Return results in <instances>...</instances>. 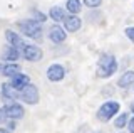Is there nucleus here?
I'll return each mask as SVG.
<instances>
[{"label": "nucleus", "mask_w": 134, "mask_h": 133, "mask_svg": "<svg viewBox=\"0 0 134 133\" xmlns=\"http://www.w3.org/2000/svg\"><path fill=\"white\" fill-rule=\"evenodd\" d=\"M117 71V61L112 54H102L97 64V76L99 78H111Z\"/></svg>", "instance_id": "nucleus-1"}, {"label": "nucleus", "mask_w": 134, "mask_h": 133, "mask_svg": "<svg viewBox=\"0 0 134 133\" xmlns=\"http://www.w3.org/2000/svg\"><path fill=\"white\" fill-rule=\"evenodd\" d=\"M40 24L42 22H39V20H35V19H27V20L19 22V29L25 37L39 40V39H42V25Z\"/></svg>", "instance_id": "nucleus-2"}, {"label": "nucleus", "mask_w": 134, "mask_h": 133, "mask_svg": "<svg viewBox=\"0 0 134 133\" xmlns=\"http://www.w3.org/2000/svg\"><path fill=\"white\" fill-rule=\"evenodd\" d=\"M119 110H121L119 103L107 101V103H104V105L97 110V118L100 120V121H109V120H112L117 113H119Z\"/></svg>", "instance_id": "nucleus-3"}, {"label": "nucleus", "mask_w": 134, "mask_h": 133, "mask_svg": "<svg viewBox=\"0 0 134 133\" xmlns=\"http://www.w3.org/2000/svg\"><path fill=\"white\" fill-rule=\"evenodd\" d=\"M20 98H22L27 105H37V103H39V89H37V86L29 83V84L20 91Z\"/></svg>", "instance_id": "nucleus-4"}, {"label": "nucleus", "mask_w": 134, "mask_h": 133, "mask_svg": "<svg viewBox=\"0 0 134 133\" xmlns=\"http://www.w3.org/2000/svg\"><path fill=\"white\" fill-rule=\"evenodd\" d=\"M20 52H22L24 59L30 61V62H37L42 59V56H44V52H42L40 47H37V45H30V44H24V47L20 49Z\"/></svg>", "instance_id": "nucleus-5"}, {"label": "nucleus", "mask_w": 134, "mask_h": 133, "mask_svg": "<svg viewBox=\"0 0 134 133\" xmlns=\"http://www.w3.org/2000/svg\"><path fill=\"white\" fill-rule=\"evenodd\" d=\"M65 78V69L60 64H50L47 69V79L52 83H59Z\"/></svg>", "instance_id": "nucleus-6"}, {"label": "nucleus", "mask_w": 134, "mask_h": 133, "mask_svg": "<svg viewBox=\"0 0 134 133\" xmlns=\"http://www.w3.org/2000/svg\"><path fill=\"white\" fill-rule=\"evenodd\" d=\"M64 29L67 32H75V30H79L82 25V20L77 17V14H72V15H67V17H64Z\"/></svg>", "instance_id": "nucleus-7"}, {"label": "nucleus", "mask_w": 134, "mask_h": 133, "mask_svg": "<svg viewBox=\"0 0 134 133\" xmlns=\"http://www.w3.org/2000/svg\"><path fill=\"white\" fill-rule=\"evenodd\" d=\"M24 115H25V110L20 103L12 101L10 105L7 106V116L10 120H20V118H24Z\"/></svg>", "instance_id": "nucleus-8"}, {"label": "nucleus", "mask_w": 134, "mask_h": 133, "mask_svg": "<svg viewBox=\"0 0 134 133\" xmlns=\"http://www.w3.org/2000/svg\"><path fill=\"white\" fill-rule=\"evenodd\" d=\"M29 83H30V78H29L27 74H22V73H19L17 76L10 78V86L14 89H17V91H22Z\"/></svg>", "instance_id": "nucleus-9"}, {"label": "nucleus", "mask_w": 134, "mask_h": 133, "mask_svg": "<svg viewBox=\"0 0 134 133\" xmlns=\"http://www.w3.org/2000/svg\"><path fill=\"white\" fill-rule=\"evenodd\" d=\"M65 37H67V34H65L64 27H60V25H52V27H50L49 39L52 40V42H64Z\"/></svg>", "instance_id": "nucleus-10"}, {"label": "nucleus", "mask_w": 134, "mask_h": 133, "mask_svg": "<svg viewBox=\"0 0 134 133\" xmlns=\"http://www.w3.org/2000/svg\"><path fill=\"white\" fill-rule=\"evenodd\" d=\"M5 39H7V42H8V44L14 45V47H17V49H22V47H24V40H22V37L17 34V32L10 30V29H7V30H5Z\"/></svg>", "instance_id": "nucleus-11"}, {"label": "nucleus", "mask_w": 134, "mask_h": 133, "mask_svg": "<svg viewBox=\"0 0 134 133\" xmlns=\"http://www.w3.org/2000/svg\"><path fill=\"white\" fill-rule=\"evenodd\" d=\"M20 71H22L20 64H17V62H8V64H3V69H2L0 74H3V76H7V78H14Z\"/></svg>", "instance_id": "nucleus-12"}, {"label": "nucleus", "mask_w": 134, "mask_h": 133, "mask_svg": "<svg viewBox=\"0 0 134 133\" xmlns=\"http://www.w3.org/2000/svg\"><path fill=\"white\" fill-rule=\"evenodd\" d=\"M20 56H22V52H20V49L14 47V45H10V44H8L7 47H5V51H3V59H5V61H10V62L17 61V59H19Z\"/></svg>", "instance_id": "nucleus-13"}, {"label": "nucleus", "mask_w": 134, "mask_h": 133, "mask_svg": "<svg viewBox=\"0 0 134 133\" xmlns=\"http://www.w3.org/2000/svg\"><path fill=\"white\" fill-rule=\"evenodd\" d=\"M134 84V71H126L119 79V86L121 88H127V86Z\"/></svg>", "instance_id": "nucleus-14"}, {"label": "nucleus", "mask_w": 134, "mask_h": 133, "mask_svg": "<svg viewBox=\"0 0 134 133\" xmlns=\"http://www.w3.org/2000/svg\"><path fill=\"white\" fill-rule=\"evenodd\" d=\"M49 17L54 20V22H60V20H64L65 17V12L64 9H60V7H52L49 12Z\"/></svg>", "instance_id": "nucleus-15"}, {"label": "nucleus", "mask_w": 134, "mask_h": 133, "mask_svg": "<svg viewBox=\"0 0 134 133\" xmlns=\"http://www.w3.org/2000/svg\"><path fill=\"white\" fill-rule=\"evenodd\" d=\"M2 96L5 99H17L19 94H17V89H14L10 84L5 83V84H2Z\"/></svg>", "instance_id": "nucleus-16"}, {"label": "nucleus", "mask_w": 134, "mask_h": 133, "mask_svg": "<svg viewBox=\"0 0 134 133\" xmlns=\"http://www.w3.org/2000/svg\"><path fill=\"white\" fill-rule=\"evenodd\" d=\"M67 12L70 14H79L81 12V0H67Z\"/></svg>", "instance_id": "nucleus-17"}, {"label": "nucleus", "mask_w": 134, "mask_h": 133, "mask_svg": "<svg viewBox=\"0 0 134 133\" xmlns=\"http://www.w3.org/2000/svg\"><path fill=\"white\" fill-rule=\"evenodd\" d=\"M127 120H129V115H127V113H121V115L114 120V126H116V128L126 126V125H127Z\"/></svg>", "instance_id": "nucleus-18"}, {"label": "nucleus", "mask_w": 134, "mask_h": 133, "mask_svg": "<svg viewBox=\"0 0 134 133\" xmlns=\"http://www.w3.org/2000/svg\"><path fill=\"white\" fill-rule=\"evenodd\" d=\"M84 3L87 7H91V9H96V7H99L102 3V0H84Z\"/></svg>", "instance_id": "nucleus-19"}, {"label": "nucleus", "mask_w": 134, "mask_h": 133, "mask_svg": "<svg viewBox=\"0 0 134 133\" xmlns=\"http://www.w3.org/2000/svg\"><path fill=\"white\" fill-rule=\"evenodd\" d=\"M7 118H8L7 116V106H2L0 108V123H3Z\"/></svg>", "instance_id": "nucleus-20"}, {"label": "nucleus", "mask_w": 134, "mask_h": 133, "mask_svg": "<svg viewBox=\"0 0 134 133\" xmlns=\"http://www.w3.org/2000/svg\"><path fill=\"white\" fill-rule=\"evenodd\" d=\"M34 15H35V20H39V22H45L47 20V17H45L42 12H37V10H34Z\"/></svg>", "instance_id": "nucleus-21"}, {"label": "nucleus", "mask_w": 134, "mask_h": 133, "mask_svg": "<svg viewBox=\"0 0 134 133\" xmlns=\"http://www.w3.org/2000/svg\"><path fill=\"white\" fill-rule=\"evenodd\" d=\"M126 35H127L129 40L134 42V27H127V29H126Z\"/></svg>", "instance_id": "nucleus-22"}, {"label": "nucleus", "mask_w": 134, "mask_h": 133, "mask_svg": "<svg viewBox=\"0 0 134 133\" xmlns=\"http://www.w3.org/2000/svg\"><path fill=\"white\" fill-rule=\"evenodd\" d=\"M126 126H127L129 133H134V116H132L131 120H127V125H126Z\"/></svg>", "instance_id": "nucleus-23"}, {"label": "nucleus", "mask_w": 134, "mask_h": 133, "mask_svg": "<svg viewBox=\"0 0 134 133\" xmlns=\"http://www.w3.org/2000/svg\"><path fill=\"white\" fill-rule=\"evenodd\" d=\"M15 126H17V125H15V120L8 121V131H14V130H15Z\"/></svg>", "instance_id": "nucleus-24"}, {"label": "nucleus", "mask_w": 134, "mask_h": 133, "mask_svg": "<svg viewBox=\"0 0 134 133\" xmlns=\"http://www.w3.org/2000/svg\"><path fill=\"white\" fill-rule=\"evenodd\" d=\"M0 133H8V130H3V128H0Z\"/></svg>", "instance_id": "nucleus-25"}, {"label": "nucleus", "mask_w": 134, "mask_h": 133, "mask_svg": "<svg viewBox=\"0 0 134 133\" xmlns=\"http://www.w3.org/2000/svg\"><path fill=\"white\" fill-rule=\"evenodd\" d=\"M131 111H132V113H134V103H132V105H131Z\"/></svg>", "instance_id": "nucleus-26"}, {"label": "nucleus", "mask_w": 134, "mask_h": 133, "mask_svg": "<svg viewBox=\"0 0 134 133\" xmlns=\"http://www.w3.org/2000/svg\"><path fill=\"white\" fill-rule=\"evenodd\" d=\"M2 69H3V64H0V73H2Z\"/></svg>", "instance_id": "nucleus-27"}, {"label": "nucleus", "mask_w": 134, "mask_h": 133, "mask_svg": "<svg viewBox=\"0 0 134 133\" xmlns=\"http://www.w3.org/2000/svg\"><path fill=\"white\" fill-rule=\"evenodd\" d=\"M96 133H97V131H96Z\"/></svg>", "instance_id": "nucleus-28"}]
</instances>
